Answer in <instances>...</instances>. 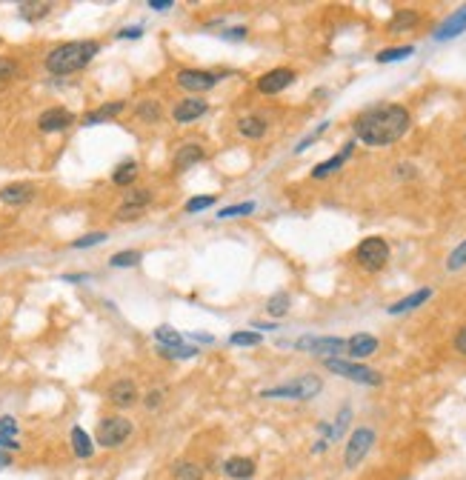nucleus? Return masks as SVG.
Returning a JSON list of instances; mask_svg holds the SVG:
<instances>
[{
    "label": "nucleus",
    "instance_id": "obj_1",
    "mask_svg": "<svg viewBox=\"0 0 466 480\" xmlns=\"http://www.w3.org/2000/svg\"><path fill=\"white\" fill-rule=\"evenodd\" d=\"M412 126V115L409 109L398 106V103H380L372 106L366 112H361L352 123L355 138L366 146H389L398 143Z\"/></svg>",
    "mask_w": 466,
    "mask_h": 480
},
{
    "label": "nucleus",
    "instance_id": "obj_2",
    "mask_svg": "<svg viewBox=\"0 0 466 480\" xmlns=\"http://www.w3.org/2000/svg\"><path fill=\"white\" fill-rule=\"evenodd\" d=\"M98 52H101L98 40H72L46 55V69L52 74H72V72L86 69L92 58H98Z\"/></svg>",
    "mask_w": 466,
    "mask_h": 480
},
{
    "label": "nucleus",
    "instance_id": "obj_3",
    "mask_svg": "<svg viewBox=\"0 0 466 480\" xmlns=\"http://www.w3.org/2000/svg\"><path fill=\"white\" fill-rule=\"evenodd\" d=\"M321 389H323V380L321 377H315V375H301V377H295V380H289V383H283V386H272V389H264L261 391V398H283V401H312L315 395H321Z\"/></svg>",
    "mask_w": 466,
    "mask_h": 480
},
{
    "label": "nucleus",
    "instance_id": "obj_4",
    "mask_svg": "<svg viewBox=\"0 0 466 480\" xmlns=\"http://www.w3.org/2000/svg\"><path fill=\"white\" fill-rule=\"evenodd\" d=\"M355 264L363 272H380L389 264V243L384 238H366L355 249Z\"/></svg>",
    "mask_w": 466,
    "mask_h": 480
},
{
    "label": "nucleus",
    "instance_id": "obj_5",
    "mask_svg": "<svg viewBox=\"0 0 466 480\" xmlns=\"http://www.w3.org/2000/svg\"><path fill=\"white\" fill-rule=\"evenodd\" d=\"M323 366L335 375H341L352 383H363V386H380L384 383V377H380V372L363 366V363H352V361H344V358H326Z\"/></svg>",
    "mask_w": 466,
    "mask_h": 480
},
{
    "label": "nucleus",
    "instance_id": "obj_6",
    "mask_svg": "<svg viewBox=\"0 0 466 480\" xmlns=\"http://www.w3.org/2000/svg\"><path fill=\"white\" fill-rule=\"evenodd\" d=\"M372 446H375V429H369V426L355 429L347 441V449H344V466L358 469L363 463V458L372 452Z\"/></svg>",
    "mask_w": 466,
    "mask_h": 480
},
{
    "label": "nucleus",
    "instance_id": "obj_7",
    "mask_svg": "<svg viewBox=\"0 0 466 480\" xmlns=\"http://www.w3.org/2000/svg\"><path fill=\"white\" fill-rule=\"evenodd\" d=\"M132 434V423L115 415V417H103L98 423V446L103 449H117L120 443H126V438Z\"/></svg>",
    "mask_w": 466,
    "mask_h": 480
},
{
    "label": "nucleus",
    "instance_id": "obj_8",
    "mask_svg": "<svg viewBox=\"0 0 466 480\" xmlns=\"http://www.w3.org/2000/svg\"><path fill=\"white\" fill-rule=\"evenodd\" d=\"M175 80H178V86H181V89H186V92H195V95L200 98L203 92L215 89V86L221 83V74H215V72H206V69H181Z\"/></svg>",
    "mask_w": 466,
    "mask_h": 480
},
{
    "label": "nucleus",
    "instance_id": "obj_9",
    "mask_svg": "<svg viewBox=\"0 0 466 480\" xmlns=\"http://www.w3.org/2000/svg\"><path fill=\"white\" fill-rule=\"evenodd\" d=\"M292 346L301 349V352L323 355V361L332 358V355H344V352H347V340H344V337H312V335H306V337H301V340H295Z\"/></svg>",
    "mask_w": 466,
    "mask_h": 480
},
{
    "label": "nucleus",
    "instance_id": "obj_10",
    "mask_svg": "<svg viewBox=\"0 0 466 480\" xmlns=\"http://www.w3.org/2000/svg\"><path fill=\"white\" fill-rule=\"evenodd\" d=\"M106 398H109V403H112L115 409H132V406L141 401L138 386H135V380H129V377L115 380V383L109 386V391H106Z\"/></svg>",
    "mask_w": 466,
    "mask_h": 480
},
{
    "label": "nucleus",
    "instance_id": "obj_11",
    "mask_svg": "<svg viewBox=\"0 0 466 480\" xmlns=\"http://www.w3.org/2000/svg\"><path fill=\"white\" fill-rule=\"evenodd\" d=\"M295 83V72L292 69H269L258 77V92L261 95H280L283 89Z\"/></svg>",
    "mask_w": 466,
    "mask_h": 480
},
{
    "label": "nucleus",
    "instance_id": "obj_12",
    "mask_svg": "<svg viewBox=\"0 0 466 480\" xmlns=\"http://www.w3.org/2000/svg\"><path fill=\"white\" fill-rule=\"evenodd\" d=\"M75 123V117H72V112L69 109H60V106H55V109H46L44 115L37 117V129L40 132H63V129H69Z\"/></svg>",
    "mask_w": 466,
    "mask_h": 480
},
{
    "label": "nucleus",
    "instance_id": "obj_13",
    "mask_svg": "<svg viewBox=\"0 0 466 480\" xmlns=\"http://www.w3.org/2000/svg\"><path fill=\"white\" fill-rule=\"evenodd\" d=\"M149 200H152V192H146V189L129 192L123 197V206L117 209V217H120V221H135V217L149 206Z\"/></svg>",
    "mask_w": 466,
    "mask_h": 480
},
{
    "label": "nucleus",
    "instance_id": "obj_14",
    "mask_svg": "<svg viewBox=\"0 0 466 480\" xmlns=\"http://www.w3.org/2000/svg\"><path fill=\"white\" fill-rule=\"evenodd\" d=\"M255 472H258V463L252 460V458L235 455V458L224 460V474L229 480H252V477H255Z\"/></svg>",
    "mask_w": 466,
    "mask_h": 480
},
{
    "label": "nucleus",
    "instance_id": "obj_15",
    "mask_svg": "<svg viewBox=\"0 0 466 480\" xmlns=\"http://www.w3.org/2000/svg\"><path fill=\"white\" fill-rule=\"evenodd\" d=\"M209 112V103L203 100V98H186V100H181L178 106H175V112H172V117L178 120V123H192V120H198V117H203Z\"/></svg>",
    "mask_w": 466,
    "mask_h": 480
},
{
    "label": "nucleus",
    "instance_id": "obj_16",
    "mask_svg": "<svg viewBox=\"0 0 466 480\" xmlns=\"http://www.w3.org/2000/svg\"><path fill=\"white\" fill-rule=\"evenodd\" d=\"M375 352H377V337H372V335L358 332V335H352L347 340V355L355 358V361H363V358H369Z\"/></svg>",
    "mask_w": 466,
    "mask_h": 480
},
{
    "label": "nucleus",
    "instance_id": "obj_17",
    "mask_svg": "<svg viewBox=\"0 0 466 480\" xmlns=\"http://www.w3.org/2000/svg\"><path fill=\"white\" fill-rule=\"evenodd\" d=\"M460 32H466V6H460L458 12H452L438 29H435V40H452Z\"/></svg>",
    "mask_w": 466,
    "mask_h": 480
},
{
    "label": "nucleus",
    "instance_id": "obj_18",
    "mask_svg": "<svg viewBox=\"0 0 466 480\" xmlns=\"http://www.w3.org/2000/svg\"><path fill=\"white\" fill-rule=\"evenodd\" d=\"M266 129H269V123L261 115H243L238 120V135L246 141H261L266 135Z\"/></svg>",
    "mask_w": 466,
    "mask_h": 480
},
{
    "label": "nucleus",
    "instance_id": "obj_19",
    "mask_svg": "<svg viewBox=\"0 0 466 480\" xmlns=\"http://www.w3.org/2000/svg\"><path fill=\"white\" fill-rule=\"evenodd\" d=\"M352 149H355V143H347V146H344V152H337V155H332L329 160L318 163V166L312 169V178H315V181H323V178H329V174H335L337 169H341V166L349 160Z\"/></svg>",
    "mask_w": 466,
    "mask_h": 480
},
{
    "label": "nucleus",
    "instance_id": "obj_20",
    "mask_svg": "<svg viewBox=\"0 0 466 480\" xmlns=\"http://www.w3.org/2000/svg\"><path fill=\"white\" fill-rule=\"evenodd\" d=\"M432 297V289L429 286H423V289H418V292H412V294H406V297H401L398 303H392V306L387 309L389 315H403V312H412V309H418V306H423Z\"/></svg>",
    "mask_w": 466,
    "mask_h": 480
},
{
    "label": "nucleus",
    "instance_id": "obj_21",
    "mask_svg": "<svg viewBox=\"0 0 466 480\" xmlns=\"http://www.w3.org/2000/svg\"><path fill=\"white\" fill-rule=\"evenodd\" d=\"M34 197V186L29 183H12V186H4L0 189V200L4 203H12V206H23Z\"/></svg>",
    "mask_w": 466,
    "mask_h": 480
},
{
    "label": "nucleus",
    "instance_id": "obj_22",
    "mask_svg": "<svg viewBox=\"0 0 466 480\" xmlns=\"http://www.w3.org/2000/svg\"><path fill=\"white\" fill-rule=\"evenodd\" d=\"M69 441H72V452H75V458H80V460H89V458L95 455V443H92V438H89V434L83 432L80 426H75V429H72Z\"/></svg>",
    "mask_w": 466,
    "mask_h": 480
},
{
    "label": "nucleus",
    "instance_id": "obj_23",
    "mask_svg": "<svg viewBox=\"0 0 466 480\" xmlns=\"http://www.w3.org/2000/svg\"><path fill=\"white\" fill-rule=\"evenodd\" d=\"M203 157H206V152H203L200 143H186V146H181L175 152V169H189V166L200 163Z\"/></svg>",
    "mask_w": 466,
    "mask_h": 480
},
{
    "label": "nucleus",
    "instance_id": "obj_24",
    "mask_svg": "<svg viewBox=\"0 0 466 480\" xmlns=\"http://www.w3.org/2000/svg\"><path fill=\"white\" fill-rule=\"evenodd\" d=\"M123 109H126V103H123V100H112V103H106V106H101V109L89 112L86 117H83V126H95V123L112 120V117H117Z\"/></svg>",
    "mask_w": 466,
    "mask_h": 480
},
{
    "label": "nucleus",
    "instance_id": "obj_25",
    "mask_svg": "<svg viewBox=\"0 0 466 480\" xmlns=\"http://www.w3.org/2000/svg\"><path fill=\"white\" fill-rule=\"evenodd\" d=\"M135 178H138V163L135 160H126L112 171V183L115 186H129V183H135Z\"/></svg>",
    "mask_w": 466,
    "mask_h": 480
},
{
    "label": "nucleus",
    "instance_id": "obj_26",
    "mask_svg": "<svg viewBox=\"0 0 466 480\" xmlns=\"http://www.w3.org/2000/svg\"><path fill=\"white\" fill-rule=\"evenodd\" d=\"M195 355H200L195 346H160V358L166 361H189Z\"/></svg>",
    "mask_w": 466,
    "mask_h": 480
},
{
    "label": "nucleus",
    "instance_id": "obj_27",
    "mask_svg": "<svg viewBox=\"0 0 466 480\" xmlns=\"http://www.w3.org/2000/svg\"><path fill=\"white\" fill-rule=\"evenodd\" d=\"M289 303H292V297H289L286 292H278V294H272V297L266 300V312H269L272 318H283V315L289 312Z\"/></svg>",
    "mask_w": 466,
    "mask_h": 480
},
{
    "label": "nucleus",
    "instance_id": "obj_28",
    "mask_svg": "<svg viewBox=\"0 0 466 480\" xmlns=\"http://www.w3.org/2000/svg\"><path fill=\"white\" fill-rule=\"evenodd\" d=\"M415 52V46H392V49H380L377 52V63H398V60H403V58H409Z\"/></svg>",
    "mask_w": 466,
    "mask_h": 480
},
{
    "label": "nucleus",
    "instance_id": "obj_29",
    "mask_svg": "<svg viewBox=\"0 0 466 480\" xmlns=\"http://www.w3.org/2000/svg\"><path fill=\"white\" fill-rule=\"evenodd\" d=\"M415 23H418V12L415 9H398L395 18H392V23H389V29L392 32H401V29H412Z\"/></svg>",
    "mask_w": 466,
    "mask_h": 480
},
{
    "label": "nucleus",
    "instance_id": "obj_30",
    "mask_svg": "<svg viewBox=\"0 0 466 480\" xmlns=\"http://www.w3.org/2000/svg\"><path fill=\"white\" fill-rule=\"evenodd\" d=\"M155 340H157L160 346H183V335L175 332L172 326H157V329H155Z\"/></svg>",
    "mask_w": 466,
    "mask_h": 480
},
{
    "label": "nucleus",
    "instance_id": "obj_31",
    "mask_svg": "<svg viewBox=\"0 0 466 480\" xmlns=\"http://www.w3.org/2000/svg\"><path fill=\"white\" fill-rule=\"evenodd\" d=\"M160 115H163V109H160V103L152 98V100H141L138 103V117L141 120H146V123H155V120H160Z\"/></svg>",
    "mask_w": 466,
    "mask_h": 480
},
{
    "label": "nucleus",
    "instance_id": "obj_32",
    "mask_svg": "<svg viewBox=\"0 0 466 480\" xmlns=\"http://www.w3.org/2000/svg\"><path fill=\"white\" fill-rule=\"evenodd\" d=\"M172 474H175L178 480H200V477H203V469H200L198 463H189V460H183V463L172 466Z\"/></svg>",
    "mask_w": 466,
    "mask_h": 480
},
{
    "label": "nucleus",
    "instance_id": "obj_33",
    "mask_svg": "<svg viewBox=\"0 0 466 480\" xmlns=\"http://www.w3.org/2000/svg\"><path fill=\"white\" fill-rule=\"evenodd\" d=\"M252 212H255V203L246 200V203H232V206L221 209L218 217H221V221H229V217H243V214H252Z\"/></svg>",
    "mask_w": 466,
    "mask_h": 480
},
{
    "label": "nucleus",
    "instance_id": "obj_34",
    "mask_svg": "<svg viewBox=\"0 0 466 480\" xmlns=\"http://www.w3.org/2000/svg\"><path fill=\"white\" fill-rule=\"evenodd\" d=\"M466 266V240H460L455 249H452V254L446 257V269L449 272H458V269H463Z\"/></svg>",
    "mask_w": 466,
    "mask_h": 480
},
{
    "label": "nucleus",
    "instance_id": "obj_35",
    "mask_svg": "<svg viewBox=\"0 0 466 480\" xmlns=\"http://www.w3.org/2000/svg\"><path fill=\"white\" fill-rule=\"evenodd\" d=\"M109 264H112L115 269L138 266V264H141V252H117V254H112V260H109Z\"/></svg>",
    "mask_w": 466,
    "mask_h": 480
},
{
    "label": "nucleus",
    "instance_id": "obj_36",
    "mask_svg": "<svg viewBox=\"0 0 466 480\" xmlns=\"http://www.w3.org/2000/svg\"><path fill=\"white\" fill-rule=\"evenodd\" d=\"M20 12H23L26 20H40V18H46L52 12V4H23Z\"/></svg>",
    "mask_w": 466,
    "mask_h": 480
},
{
    "label": "nucleus",
    "instance_id": "obj_37",
    "mask_svg": "<svg viewBox=\"0 0 466 480\" xmlns=\"http://www.w3.org/2000/svg\"><path fill=\"white\" fill-rule=\"evenodd\" d=\"M264 337L258 335V332H235L232 337H229V343L232 346H258Z\"/></svg>",
    "mask_w": 466,
    "mask_h": 480
},
{
    "label": "nucleus",
    "instance_id": "obj_38",
    "mask_svg": "<svg viewBox=\"0 0 466 480\" xmlns=\"http://www.w3.org/2000/svg\"><path fill=\"white\" fill-rule=\"evenodd\" d=\"M103 240H106V232H92V235L77 238L72 246H75V249H89V246H98V243H103Z\"/></svg>",
    "mask_w": 466,
    "mask_h": 480
},
{
    "label": "nucleus",
    "instance_id": "obj_39",
    "mask_svg": "<svg viewBox=\"0 0 466 480\" xmlns=\"http://www.w3.org/2000/svg\"><path fill=\"white\" fill-rule=\"evenodd\" d=\"M18 434V420L12 415H4L0 417V438H15Z\"/></svg>",
    "mask_w": 466,
    "mask_h": 480
},
{
    "label": "nucleus",
    "instance_id": "obj_40",
    "mask_svg": "<svg viewBox=\"0 0 466 480\" xmlns=\"http://www.w3.org/2000/svg\"><path fill=\"white\" fill-rule=\"evenodd\" d=\"M212 203H215V195H203V197H192V200H186V212H203V209H209Z\"/></svg>",
    "mask_w": 466,
    "mask_h": 480
},
{
    "label": "nucleus",
    "instance_id": "obj_41",
    "mask_svg": "<svg viewBox=\"0 0 466 480\" xmlns=\"http://www.w3.org/2000/svg\"><path fill=\"white\" fill-rule=\"evenodd\" d=\"M15 72H18L15 60H9V58H4V55H0V83H4V80H9Z\"/></svg>",
    "mask_w": 466,
    "mask_h": 480
},
{
    "label": "nucleus",
    "instance_id": "obj_42",
    "mask_svg": "<svg viewBox=\"0 0 466 480\" xmlns=\"http://www.w3.org/2000/svg\"><path fill=\"white\" fill-rule=\"evenodd\" d=\"M326 126H329V123H321V126L315 129V132H312V135H306V138H304V141L298 143V149H295V152H304L306 146H312V143H315V141H318V138H321V135L326 132Z\"/></svg>",
    "mask_w": 466,
    "mask_h": 480
},
{
    "label": "nucleus",
    "instance_id": "obj_43",
    "mask_svg": "<svg viewBox=\"0 0 466 480\" xmlns=\"http://www.w3.org/2000/svg\"><path fill=\"white\" fill-rule=\"evenodd\" d=\"M160 403H163V391H160V389H155V391H149V395L143 398V406H146V409H157Z\"/></svg>",
    "mask_w": 466,
    "mask_h": 480
},
{
    "label": "nucleus",
    "instance_id": "obj_44",
    "mask_svg": "<svg viewBox=\"0 0 466 480\" xmlns=\"http://www.w3.org/2000/svg\"><path fill=\"white\" fill-rule=\"evenodd\" d=\"M143 34V29L141 26H132V29H120L117 32V37H123V40H138Z\"/></svg>",
    "mask_w": 466,
    "mask_h": 480
},
{
    "label": "nucleus",
    "instance_id": "obj_45",
    "mask_svg": "<svg viewBox=\"0 0 466 480\" xmlns=\"http://www.w3.org/2000/svg\"><path fill=\"white\" fill-rule=\"evenodd\" d=\"M172 6H175V0H149V9H155V12H166Z\"/></svg>",
    "mask_w": 466,
    "mask_h": 480
},
{
    "label": "nucleus",
    "instance_id": "obj_46",
    "mask_svg": "<svg viewBox=\"0 0 466 480\" xmlns=\"http://www.w3.org/2000/svg\"><path fill=\"white\" fill-rule=\"evenodd\" d=\"M221 37L224 40H243L246 37V29H226V32H221Z\"/></svg>",
    "mask_w": 466,
    "mask_h": 480
},
{
    "label": "nucleus",
    "instance_id": "obj_47",
    "mask_svg": "<svg viewBox=\"0 0 466 480\" xmlns=\"http://www.w3.org/2000/svg\"><path fill=\"white\" fill-rule=\"evenodd\" d=\"M455 349H458L460 355H466V326H463V329L455 335Z\"/></svg>",
    "mask_w": 466,
    "mask_h": 480
},
{
    "label": "nucleus",
    "instance_id": "obj_48",
    "mask_svg": "<svg viewBox=\"0 0 466 480\" xmlns=\"http://www.w3.org/2000/svg\"><path fill=\"white\" fill-rule=\"evenodd\" d=\"M0 449H4V452H18L20 443H18L15 438H0Z\"/></svg>",
    "mask_w": 466,
    "mask_h": 480
},
{
    "label": "nucleus",
    "instance_id": "obj_49",
    "mask_svg": "<svg viewBox=\"0 0 466 480\" xmlns=\"http://www.w3.org/2000/svg\"><path fill=\"white\" fill-rule=\"evenodd\" d=\"M398 178H415V166L401 163V166H398Z\"/></svg>",
    "mask_w": 466,
    "mask_h": 480
},
{
    "label": "nucleus",
    "instance_id": "obj_50",
    "mask_svg": "<svg viewBox=\"0 0 466 480\" xmlns=\"http://www.w3.org/2000/svg\"><path fill=\"white\" fill-rule=\"evenodd\" d=\"M9 466H12V455L0 449V469H9Z\"/></svg>",
    "mask_w": 466,
    "mask_h": 480
},
{
    "label": "nucleus",
    "instance_id": "obj_51",
    "mask_svg": "<svg viewBox=\"0 0 466 480\" xmlns=\"http://www.w3.org/2000/svg\"><path fill=\"white\" fill-rule=\"evenodd\" d=\"M192 337H195V340H203V343H212V340H215V337H209V335H198V332H195Z\"/></svg>",
    "mask_w": 466,
    "mask_h": 480
}]
</instances>
